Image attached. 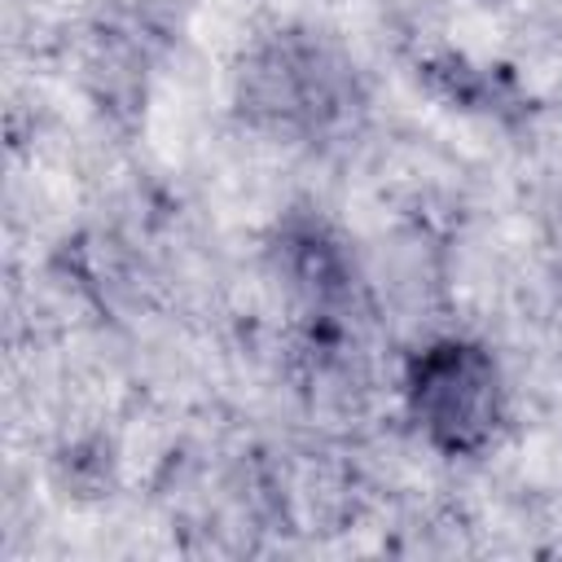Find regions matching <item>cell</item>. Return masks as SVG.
Masks as SVG:
<instances>
[{
	"mask_svg": "<svg viewBox=\"0 0 562 562\" xmlns=\"http://www.w3.org/2000/svg\"><path fill=\"white\" fill-rule=\"evenodd\" d=\"M408 413L430 448L443 457L483 452L505 422L501 369L487 347L465 338H439L408 364Z\"/></svg>",
	"mask_w": 562,
	"mask_h": 562,
	"instance_id": "6da1fadb",
	"label": "cell"
}]
</instances>
